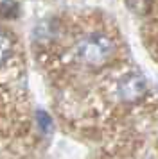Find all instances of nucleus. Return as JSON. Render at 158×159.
Returning <instances> with one entry per match:
<instances>
[{"label": "nucleus", "mask_w": 158, "mask_h": 159, "mask_svg": "<svg viewBox=\"0 0 158 159\" xmlns=\"http://www.w3.org/2000/svg\"><path fill=\"white\" fill-rule=\"evenodd\" d=\"M113 41L106 34H101V32H93V34L81 38L74 47V54H76L77 61L88 66L104 65L113 56Z\"/></svg>", "instance_id": "nucleus-1"}, {"label": "nucleus", "mask_w": 158, "mask_h": 159, "mask_svg": "<svg viewBox=\"0 0 158 159\" xmlns=\"http://www.w3.org/2000/svg\"><path fill=\"white\" fill-rule=\"evenodd\" d=\"M117 91H119V97L124 102H138L140 98H144V95L147 91V80L138 72L126 73L119 80Z\"/></svg>", "instance_id": "nucleus-2"}, {"label": "nucleus", "mask_w": 158, "mask_h": 159, "mask_svg": "<svg viewBox=\"0 0 158 159\" xmlns=\"http://www.w3.org/2000/svg\"><path fill=\"white\" fill-rule=\"evenodd\" d=\"M11 50H13V41H11V38L7 36L6 32L0 30V65H4L7 59H9Z\"/></svg>", "instance_id": "nucleus-3"}]
</instances>
